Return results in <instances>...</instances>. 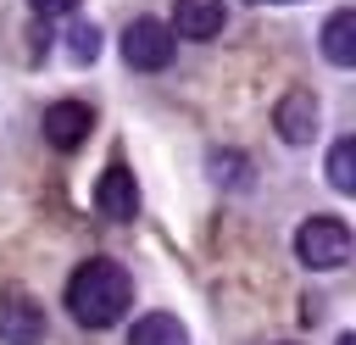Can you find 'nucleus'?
Here are the masks:
<instances>
[{
    "label": "nucleus",
    "mask_w": 356,
    "mask_h": 345,
    "mask_svg": "<svg viewBox=\"0 0 356 345\" xmlns=\"http://www.w3.org/2000/svg\"><path fill=\"white\" fill-rule=\"evenodd\" d=\"M67 306L83 328H111L134 306V278L122 273V262H83L67 278Z\"/></svg>",
    "instance_id": "1"
},
{
    "label": "nucleus",
    "mask_w": 356,
    "mask_h": 345,
    "mask_svg": "<svg viewBox=\"0 0 356 345\" xmlns=\"http://www.w3.org/2000/svg\"><path fill=\"white\" fill-rule=\"evenodd\" d=\"M295 256L317 273H334V267L350 262V228L339 217H306L300 234H295Z\"/></svg>",
    "instance_id": "2"
},
{
    "label": "nucleus",
    "mask_w": 356,
    "mask_h": 345,
    "mask_svg": "<svg viewBox=\"0 0 356 345\" xmlns=\"http://www.w3.org/2000/svg\"><path fill=\"white\" fill-rule=\"evenodd\" d=\"M172 50H178V33L167 22H156V17H134L128 33H122V61L134 72H161L172 61Z\"/></svg>",
    "instance_id": "3"
},
{
    "label": "nucleus",
    "mask_w": 356,
    "mask_h": 345,
    "mask_svg": "<svg viewBox=\"0 0 356 345\" xmlns=\"http://www.w3.org/2000/svg\"><path fill=\"white\" fill-rule=\"evenodd\" d=\"M0 345H44V306L28 289L0 295Z\"/></svg>",
    "instance_id": "4"
},
{
    "label": "nucleus",
    "mask_w": 356,
    "mask_h": 345,
    "mask_svg": "<svg viewBox=\"0 0 356 345\" xmlns=\"http://www.w3.org/2000/svg\"><path fill=\"white\" fill-rule=\"evenodd\" d=\"M89 128H95V111H89L83 100H56V106H44V139H50L56 150H78V145L89 139Z\"/></svg>",
    "instance_id": "5"
},
{
    "label": "nucleus",
    "mask_w": 356,
    "mask_h": 345,
    "mask_svg": "<svg viewBox=\"0 0 356 345\" xmlns=\"http://www.w3.org/2000/svg\"><path fill=\"white\" fill-rule=\"evenodd\" d=\"M273 128H278L284 145H306L317 134V95L312 89H289L278 100V111H273Z\"/></svg>",
    "instance_id": "6"
},
{
    "label": "nucleus",
    "mask_w": 356,
    "mask_h": 345,
    "mask_svg": "<svg viewBox=\"0 0 356 345\" xmlns=\"http://www.w3.org/2000/svg\"><path fill=\"white\" fill-rule=\"evenodd\" d=\"M95 206H100V217H111V223H128V217L139 211V189H134V172H128L122 161H111V167L100 172Z\"/></svg>",
    "instance_id": "7"
},
{
    "label": "nucleus",
    "mask_w": 356,
    "mask_h": 345,
    "mask_svg": "<svg viewBox=\"0 0 356 345\" xmlns=\"http://www.w3.org/2000/svg\"><path fill=\"white\" fill-rule=\"evenodd\" d=\"M222 22H228L222 0H178L167 28H172L178 39H217V33H222Z\"/></svg>",
    "instance_id": "8"
},
{
    "label": "nucleus",
    "mask_w": 356,
    "mask_h": 345,
    "mask_svg": "<svg viewBox=\"0 0 356 345\" xmlns=\"http://www.w3.org/2000/svg\"><path fill=\"white\" fill-rule=\"evenodd\" d=\"M323 56H328L334 67H350V61H356V11H350V6L328 17V28H323Z\"/></svg>",
    "instance_id": "9"
},
{
    "label": "nucleus",
    "mask_w": 356,
    "mask_h": 345,
    "mask_svg": "<svg viewBox=\"0 0 356 345\" xmlns=\"http://www.w3.org/2000/svg\"><path fill=\"white\" fill-rule=\"evenodd\" d=\"M128 345H184V323L172 312H145L128 334Z\"/></svg>",
    "instance_id": "10"
},
{
    "label": "nucleus",
    "mask_w": 356,
    "mask_h": 345,
    "mask_svg": "<svg viewBox=\"0 0 356 345\" xmlns=\"http://www.w3.org/2000/svg\"><path fill=\"white\" fill-rule=\"evenodd\" d=\"M328 184H334L339 195L356 189V139H339V145L328 150Z\"/></svg>",
    "instance_id": "11"
},
{
    "label": "nucleus",
    "mask_w": 356,
    "mask_h": 345,
    "mask_svg": "<svg viewBox=\"0 0 356 345\" xmlns=\"http://www.w3.org/2000/svg\"><path fill=\"white\" fill-rule=\"evenodd\" d=\"M67 50H72V61H95V56H100V28H95V22H78V28L67 33Z\"/></svg>",
    "instance_id": "12"
},
{
    "label": "nucleus",
    "mask_w": 356,
    "mask_h": 345,
    "mask_svg": "<svg viewBox=\"0 0 356 345\" xmlns=\"http://www.w3.org/2000/svg\"><path fill=\"white\" fill-rule=\"evenodd\" d=\"M39 17H67V11H78V0H28Z\"/></svg>",
    "instance_id": "13"
},
{
    "label": "nucleus",
    "mask_w": 356,
    "mask_h": 345,
    "mask_svg": "<svg viewBox=\"0 0 356 345\" xmlns=\"http://www.w3.org/2000/svg\"><path fill=\"white\" fill-rule=\"evenodd\" d=\"M256 6H289V0H256Z\"/></svg>",
    "instance_id": "14"
}]
</instances>
